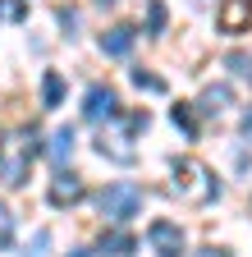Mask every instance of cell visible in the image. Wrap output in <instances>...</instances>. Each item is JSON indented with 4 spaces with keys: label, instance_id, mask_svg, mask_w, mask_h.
<instances>
[{
    "label": "cell",
    "instance_id": "1",
    "mask_svg": "<svg viewBox=\"0 0 252 257\" xmlns=\"http://www.w3.org/2000/svg\"><path fill=\"white\" fill-rule=\"evenodd\" d=\"M174 193H179V202H188V207H206L215 193H220V184H215V175L202 166L197 156H174Z\"/></svg>",
    "mask_w": 252,
    "mask_h": 257
},
{
    "label": "cell",
    "instance_id": "18",
    "mask_svg": "<svg viewBox=\"0 0 252 257\" xmlns=\"http://www.w3.org/2000/svg\"><path fill=\"white\" fill-rule=\"evenodd\" d=\"M225 64H229V69H234L238 78H252V55H243V51H234V55H229Z\"/></svg>",
    "mask_w": 252,
    "mask_h": 257
},
{
    "label": "cell",
    "instance_id": "21",
    "mask_svg": "<svg viewBox=\"0 0 252 257\" xmlns=\"http://www.w3.org/2000/svg\"><path fill=\"white\" fill-rule=\"evenodd\" d=\"M202 257H229L225 248H202Z\"/></svg>",
    "mask_w": 252,
    "mask_h": 257
},
{
    "label": "cell",
    "instance_id": "19",
    "mask_svg": "<svg viewBox=\"0 0 252 257\" xmlns=\"http://www.w3.org/2000/svg\"><path fill=\"white\" fill-rule=\"evenodd\" d=\"M46 243H51V234H46V230H37V239L28 243V257H46Z\"/></svg>",
    "mask_w": 252,
    "mask_h": 257
},
{
    "label": "cell",
    "instance_id": "22",
    "mask_svg": "<svg viewBox=\"0 0 252 257\" xmlns=\"http://www.w3.org/2000/svg\"><path fill=\"white\" fill-rule=\"evenodd\" d=\"M243 134H247V138H252V110H247V115H243Z\"/></svg>",
    "mask_w": 252,
    "mask_h": 257
},
{
    "label": "cell",
    "instance_id": "4",
    "mask_svg": "<svg viewBox=\"0 0 252 257\" xmlns=\"http://www.w3.org/2000/svg\"><path fill=\"white\" fill-rule=\"evenodd\" d=\"M147 243H151L156 257H179L183 252V230L174 220H151L147 225Z\"/></svg>",
    "mask_w": 252,
    "mask_h": 257
},
{
    "label": "cell",
    "instance_id": "6",
    "mask_svg": "<svg viewBox=\"0 0 252 257\" xmlns=\"http://www.w3.org/2000/svg\"><path fill=\"white\" fill-rule=\"evenodd\" d=\"M215 23H220V32H229V37L247 32L252 28V0H225L220 14H215Z\"/></svg>",
    "mask_w": 252,
    "mask_h": 257
},
{
    "label": "cell",
    "instance_id": "12",
    "mask_svg": "<svg viewBox=\"0 0 252 257\" xmlns=\"http://www.w3.org/2000/svg\"><path fill=\"white\" fill-rule=\"evenodd\" d=\"M229 101H234V87H225V83H211V87L202 92V101H197V110L215 115V110H225Z\"/></svg>",
    "mask_w": 252,
    "mask_h": 257
},
{
    "label": "cell",
    "instance_id": "24",
    "mask_svg": "<svg viewBox=\"0 0 252 257\" xmlns=\"http://www.w3.org/2000/svg\"><path fill=\"white\" fill-rule=\"evenodd\" d=\"M0 152H5V134H0Z\"/></svg>",
    "mask_w": 252,
    "mask_h": 257
},
{
    "label": "cell",
    "instance_id": "13",
    "mask_svg": "<svg viewBox=\"0 0 252 257\" xmlns=\"http://www.w3.org/2000/svg\"><path fill=\"white\" fill-rule=\"evenodd\" d=\"M60 96H65V78H60L55 69H46V78H42V106L55 110V106H60Z\"/></svg>",
    "mask_w": 252,
    "mask_h": 257
},
{
    "label": "cell",
    "instance_id": "10",
    "mask_svg": "<svg viewBox=\"0 0 252 257\" xmlns=\"http://www.w3.org/2000/svg\"><path fill=\"white\" fill-rule=\"evenodd\" d=\"M97 248H101V252H110V257H129V252L138 248V239H133L129 230H106Z\"/></svg>",
    "mask_w": 252,
    "mask_h": 257
},
{
    "label": "cell",
    "instance_id": "16",
    "mask_svg": "<svg viewBox=\"0 0 252 257\" xmlns=\"http://www.w3.org/2000/svg\"><path fill=\"white\" fill-rule=\"evenodd\" d=\"M147 32H165V5L161 0H147Z\"/></svg>",
    "mask_w": 252,
    "mask_h": 257
},
{
    "label": "cell",
    "instance_id": "8",
    "mask_svg": "<svg viewBox=\"0 0 252 257\" xmlns=\"http://www.w3.org/2000/svg\"><path fill=\"white\" fill-rule=\"evenodd\" d=\"M133 42H138V32H133L129 23H115L110 32H101V51H106V55H129Z\"/></svg>",
    "mask_w": 252,
    "mask_h": 257
},
{
    "label": "cell",
    "instance_id": "5",
    "mask_svg": "<svg viewBox=\"0 0 252 257\" xmlns=\"http://www.w3.org/2000/svg\"><path fill=\"white\" fill-rule=\"evenodd\" d=\"M83 115L92 119V124H101V119H115L119 115V96H115V87H87V101H83Z\"/></svg>",
    "mask_w": 252,
    "mask_h": 257
},
{
    "label": "cell",
    "instance_id": "11",
    "mask_svg": "<svg viewBox=\"0 0 252 257\" xmlns=\"http://www.w3.org/2000/svg\"><path fill=\"white\" fill-rule=\"evenodd\" d=\"M46 156H51V166H65V161L74 156V128H55V134H51V147H46Z\"/></svg>",
    "mask_w": 252,
    "mask_h": 257
},
{
    "label": "cell",
    "instance_id": "20",
    "mask_svg": "<svg viewBox=\"0 0 252 257\" xmlns=\"http://www.w3.org/2000/svg\"><path fill=\"white\" fill-rule=\"evenodd\" d=\"M0 19H23V0H0Z\"/></svg>",
    "mask_w": 252,
    "mask_h": 257
},
{
    "label": "cell",
    "instance_id": "2",
    "mask_svg": "<svg viewBox=\"0 0 252 257\" xmlns=\"http://www.w3.org/2000/svg\"><path fill=\"white\" fill-rule=\"evenodd\" d=\"M42 152V138H37V128H19V138H14V152L5 156L0 152V179H5L10 188H19L28 179V166H33V156Z\"/></svg>",
    "mask_w": 252,
    "mask_h": 257
},
{
    "label": "cell",
    "instance_id": "23",
    "mask_svg": "<svg viewBox=\"0 0 252 257\" xmlns=\"http://www.w3.org/2000/svg\"><path fill=\"white\" fill-rule=\"evenodd\" d=\"M97 5H115V0H97Z\"/></svg>",
    "mask_w": 252,
    "mask_h": 257
},
{
    "label": "cell",
    "instance_id": "9",
    "mask_svg": "<svg viewBox=\"0 0 252 257\" xmlns=\"http://www.w3.org/2000/svg\"><path fill=\"white\" fill-rule=\"evenodd\" d=\"M97 152H101V156H110V161H119V166H129V161H133L129 138H124V134H106V128H101V143H97Z\"/></svg>",
    "mask_w": 252,
    "mask_h": 257
},
{
    "label": "cell",
    "instance_id": "14",
    "mask_svg": "<svg viewBox=\"0 0 252 257\" xmlns=\"http://www.w3.org/2000/svg\"><path fill=\"white\" fill-rule=\"evenodd\" d=\"M170 119H174V124L183 128V134H188V138H197V110H193V106H188V101H179V106L170 110Z\"/></svg>",
    "mask_w": 252,
    "mask_h": 257
},
{
    "label": "cell",
    "instance_id": "25",
    "mask_svg": "<svg viewBox=\"0 0 252 257\" xmlns=\"http://www.w3.org/2000/svg\"><path fill=\"white\" fill-rule=\"evenodd\" d=\"M74 257H83V252H74Z\"/></svg>",
    "mask_w": 252,
    "mask_h": 257
},
{
    "label": "cell",
    "instance_id": "7",
    "mask_svg": "<svg viewBox=\"0 0 252 257\" xmlns=\"http://www.w3.org/2000/svg\"><path fill=\"white\" fill-rule=\"evenodd\" d=\"M74 202H83V179L60 166V175L51 179V207H74Z\"/></svg>",
    "mask_w": 252,
    "mask_h": 257
},
{
    "label": "cell",
    "instance_id": "15",
    "mask_svg": "<svg viewBox=\"0 0 252 257\" xmlns=\"http://www.w3.org/2000/svg\"><path fill=\"white\" fill-rule=\"evenodd\" d=\"M133 87H138V92H156V96H161V92H165V78H156V74H147V69H133Z\"/></svg>",
    "mask_w": 252,
    "mask_h": 257
},
{
    "label": "cell",
    "instance_id": "3",
    "mask_svg": "<svg viewBox=\"0 0 252 257\" xmlns=\"http://www.w3.org/2000/svg\"><path fill=\"white\" fill-rule=\"evenodd\" d=\"M142 211V188L138 184H110L106 193H101V216L106 220H129V216H138Z\"/></svg>",
    "mask_w": 252,
    "mask_h": 257
},
{
    "label": "cell",
    "instance_id": "17",
    "mask_svg": "<svg viewBox=\"0 0 252 257\" xmlns=\"http://www.w3.org/2000/svg\"><path fill=\"white\" fill-rule=\"evenodd\" d=\"M14 243V216H10V207L0 202V248H10Z\"/></svg>",
    "mask_w": 252,
    "mask_h": 257
}]
</instances>
